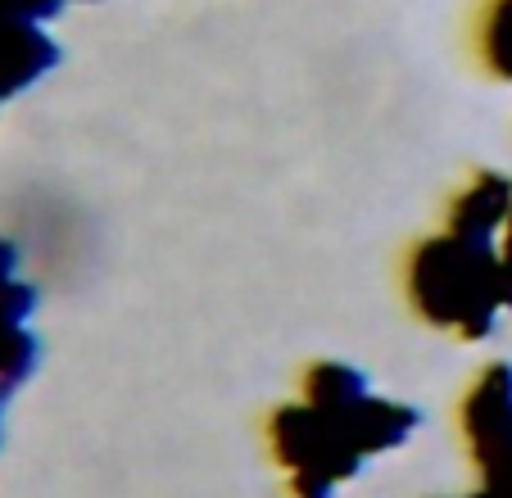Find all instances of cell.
I'll return each instance as SVG.
<instances>
[{"mask_svg": "<svg viewBox=\"0 0 512 498\" xmlns=\"http://www.w3.org/2000/svg\"><path fill=\"white\" fill-rule=\"evenodd\" d=\"M417 412L368 394L363 376L349 367H318L309 376L304 403L286 408L272 422V449L290 471V489L300 498H331V489L358 471L377 449L408 440Z\"/></svg>", "mask_w": 512, "mask_h": 498, "instance_id": "1", "label": "cell"}, {"mask_svg": "<svg viewBox=\"0 0 512 498\" xmlns=\"http://www.w3.org/2000/svg\"><path fill=\"white\" fill-rule=\"evenodd\" d=\"M467 449L485 471V494L512 498V372L490 367L467 394Z\"/></svg>", "mask_w": 512, "mask_h": 498, "instance_id": "2", "label": "cell"}, {"mask_svg": "<svg viewBox=\"0 0 512 498\" xmlns=\"http://www.w3.org/2000/svg\"><path fill=\"white\" fill-rule=\"evenodd\" d=\"M59 5L64 0H0V105L55 64V46L46 41L41 23Z\"/></svg>", "mask_w": 512, "mask_h": 498, "instance_id": "3", "label": "cell"}, {"mask_svg": "<svg viewBox=\"0 0 512 498\" xmlns=\"http://www.w3.org/2000/svg\"><path fill=\"white\" fill-rule=\"evenodd\" d=\"M32 290L19 277V259L14 249L0 240V417L10 394L28 381L32 363H37V336H32Z\"/></svg>", "mask_w": 512, "mask_h": 498, "instance_id": "4", "label": "cell"}, {"mask_svg": "<svg viewBox=\"0 0 512 498\" xmlns=\"http://www.w3.org/2000/svg\"><path fill=\"white\" fill-rule=\"evenodd\" d=\"M481 498H494V494H481Z\"/></svg>", "mask_w": 512, "mask_h": 498, "instance_id": "5", "label": "cell"}]
</instances>
